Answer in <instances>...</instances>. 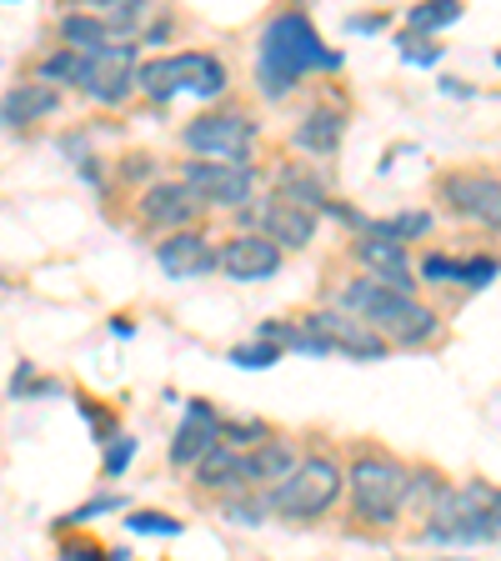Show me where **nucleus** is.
Returning a JSON list of instances; mask_svg holds the SVG:
<instances>
[{"mask_svg": "<svg viewBox=\"0 0 501 561\" xmlns=\"http://www.w3.org/2000/svg\"><path fill=\"white\" fill-rule=\"evenodd\" d=\"M136 85L151 101H171V95H221L226 91V66L201 50H181V56H161L151 66H140Z\"/></svg>", "mask_w": 501, "mask_h": 561, "instance_id": "5", "label": "nucleus"}, {"mask_svg": "<svg viewBox=\"0 0 501 561\" xmlns=\"http://www.w3.org/2000/svg\"><path fill=\"white\" fill-rule=\"evenodd\" d=\"M60 35H66L70 50H81V56H91V50H101V46L116 41V35L105 31L101 15H66V21H60Z\"/></svg>", "mask_w": 501, "mask_h": 561, "instance_id": "23", "label": "nucleus"}, {"mask_svg": "<svg viewBox=\"0 0 501 561\" xmlns=\"http://www.w3.org/2000/svg\"><path fill=\"white\" fill-rule=\"evenodd\" d=\"M156 261H161L166 276H206L216 266V251L201 231H175L156 245Z\"/></svg>", "mask_w": 501, "mask_h": 561, "instance_id": "15", "label": "nucleus"}, {"mask_svg": "<svg viewBox=\"0 0 501 561\" xmlns=\"http://www.w3.org/2000/svg\"><path fill=\"white\" fill-rule=\"evenodd\" d=\"M56 101L60 95L50 91V85H15L5 101H0V126H31V121H41V116H50L56 111Z\"/></svg>", "mask_w": 501, "mask_h": 561, "instance_id": "20", "label": "nucleus"}, {"mask_svg": "<svg viewBox=\"0 0 501 561\" xmlns=\"http://www.w3.org/2000/svg\"><path fill=\"white\" fill-rule=\"evenodd\" d=\"M356 261L372 271V280H382V286H391V291L411 296L407 245H391V241H372V236H362V241H356Z\"/></svg>", "mask_w": 501, "mask_h": 561, "instance_id": "16", "label": "nucleus"}, {"mask_svg": "<svg viewBox=\"0 0 501 561\" xmlns=\"http://www.w3.org/2000/svg\"><path fill=\"white\" fill-rule=\"evenodd\" d=\"M426 280H462V286H487L497 276V261H452V256H432L426 261Z\"/></svg>", "mask_w": 501, "mask_h": 561, "instance_id": "21", "label": "nucleus"}, {"mask_svg": "<svg viewBox=\"0 0 501 561\" xmlns=\"http://www.w3.org/2000/svg\"><path fill=\"white\" fill-rule=\"evenodd\" d=\"M181 181L196 191L206 206H246L251 186H257V171L251 165H210V161H186L181 165Z\"/></svg>", "mask_w": 501, "mask_h": 561, "instance_id": "8", "label": "nucleus"}, {"mask_svg": "<svg viewBox=\"0 0 501 561\" xmlns=\"http://www.w3.org/2000/svg\"><path fill=\"white\" fill-rule=\"evenodd\" d=\"M346 486H351V502H356V516L386 526V522H397L401 506H407L411 471L397 467L391 456H356L346 471Z\"/></svg>", "mask_w": 501, "mask_h": 561, "instance_id": "4", "label": "nucleus"}, {"mask_svg": "<svg viewBox=\"0 0 501 561\" xmlns=\"http://www.w3.org/2000/svg\"><path fill=\"white\" fill-rule=\"evenodd\" d=\"M296 467H301L296 451L292 446H281V442H261V446L246 451V477H251V486H281Z\"/></svg>", "mask_w": 501, "mask_h": 561, "instance_id": "19", "label": "nucleus"}, {"mask_svg": "<svg viewBox=\"0 0 501 561\" xmlns=\"http://www.w3.org/2000/svg\"><path fill=\"white\" fill-rule=\"evenodd\" d=\"M186 146L201 156H221L231 165L251 161V146H257V126L246 116H231V111H216V116H201L186 126Z\"/></svg>", "mask_w": 501, "mask_h": 561, "instance_id": "6", "label": "nucleus"}, {"mask_svg": "<svg viewBox=\"0 0 501 561\" xmlns=\"http://www.w3.org/2000/svg\"><path fill=\"white\" fill-rule=\"evenodd\" d=\"M497 60H501V56H497Z\"/></svg>", "mask_w": 501, "mask_h": 561, "instance_id": "31", "label": "nucleus"}, {"mask_svg": "<svg viewBox=\"0 0 501 561\" xmlns=\"http://www.w3.org/2000/svg\"><path fill=\"white\" fill-rule=\"evenodd\" d=\"M216 266L236 280H266L281 271V245H271L266 236H236L216 251Z\"/></svg>", "mask_w": 501, "mask_h": 561, "instance_id": "11", "label": "nucleus"}, {"mask_svg": "<svg viewBox=\"0 0 501 561\" xmlns=\"http://www.w3.org/2000/svg\"><path fill=\"white\" fill-rule=\"evenodd\" d=\"M251 221L266 231V241L271 245H306L311 241V231H316V216L311 210H301V206H292V201H261V210H251Z\"/></svg>", "mask_w": 501, "mask_h": 561, "instance_id": "14", "label": "nucleus"}, {"mask_svg": "<svg viewBox=\"0 0 501 561\" xmlns=\"http://www.w3.org/2000/svg\"><path fill=\"white\" fill-rule=\"evenodd\" d=\"M426 537L432 541H491V537H501V491L487 486V481L446 486V496L432 512Z\"/></svg>", "mask_w": 501, "mask_h": 561, "instance_id": "2", "label": "nucleus"}, {"mask_svg": "<svg viewBox=\"0 0 501 561\" xmlns=\"http://www.w3.org/2000/svg\"><path fill=\"white\" fill-rule=\"evenodd\" d=\"M407 56H411V60H436V50H432V41H421V35H407Z\"/></svg>", "mask_w": 501, "mask_h": 561, "instance_id": "29", "label": "nucleus"}, {"mask_svg": "<svg viewBox=\"0 0 501 561\" xmlns=\"http://www.w3.org/2000/svg\"><path fill=\"white\" fill-rule=\"evenodd\" d=\"M306 327L327 341V351H341V356H356V362H376L386 356V341L376 336L362 321H346V316H306Z\"/></svg>", "mask_w": 501, "mask_h": 561, "instance_id": "12", "label": "nucleus"}, {"mask_svg": "<svg viewBox=\"0 0 501 561\" xmlns=\"http://www.w3.org/2000/svg\"><path fill=\"white\" fill-rule=\"evenodd\" d=\"M130 531H146V537H175L181 522H175V516H161V512H136L130 516Z\"/></svg>", "mask_w": 501, "mask_h": 561, "instance_id": "27", "label": "nucleus"}, {"mask_svg": "<svg viewBox=\"0 0 501 561\" xmlns=\"http://www.w3.org/2000/svg\"><path fill=\"white\" fill-rule=\"evenodd\" d=\"M196 486H216V491H241L251 486V477H246V451H236V446H216V451L201 456L196 467Z\"/></svg>", "mask_w": 501, "mask_h": 561, "instance_id": "18", "label": "nucleus"}, {"mask_svg": "<svg viewBox=\"0 0 501 561\" xmlns=\"http://www.w3.org/2000/svg\"><path fill=\"white\" fill-rule=\"evenodd\" d=\"M201 210H206V201L186 181H161V186H151L140 196V216L151 226H161V231H186Z\"/></svg>", "mask_w": 501, "mask_h": 561, "instance_id": "10", "label": "nucleus"}, {"mask_svg": "<svg viewBox=\"0 0 501 561\" xmlns=\"http://www.w3.org/2000/svg\"><path fill=\"white\" fill-rule=\"evenodd\" d=\"M442 201L456 210V216H467V221L487 226V231H501V181L497 175H481V171L446 175Z\"/></svg>", "mask_w": 501, "mask_h": 561, "instance_id": "7", "label": "nucleus"}, {"mask_svg": "<svg viewBox=\"0 0 501 561\" xmlns=\"http://www.w3.org/2000/svg\"><path fill=\"white\" fill-rule=\"evenodd\" d=\"M296 146H306L311 156H331L341 146V116L337 111H311L296 130Z\"/></svg>", "mask_w": 501, "mask_h": 561, "instance_id": "22", "label": "nucleus"}, {"mask_svg": "<svg viewBox=\"0 0 501 561\" xmlns=\"http://www.w3.org/2000/svg\"><path fill=\"white\" fill-rule=\"evenodd\" d=\"M221 446V416L206 407V401H191L186 407V421L171 442V461L175 467H201V456Z\"/></svg>", "mask_w": 501, "mask_h": 561, "instance_id": "13", "label": "nucleus"}, {"mask_svg": "<svg viewBox=\"0 0 501 561\" xmlns=\"http://www.w3.org/2000/svg\"><path fill=\"white\" fill-rule=\"evenodd\" d=\"M130 456H136V442H130V436H116L111 451H105V477H121V471L130 467Z\"/></svg>", "mask_w": 501, "mask_h": 561, "instance_id": "28", "label": "nucleus"}, {"mask_svg": "<svg viewBox=\"0 0 501 561\" xmlns=\"http://www.w3.org/2000/svg\"><path fill=\"white\" fill-rule=\"evenodd\" d=\"M376 336H382L386 346H421V341L436 336V311H426L421 301L401 296V301L391 306V316L376 327Z\"/></svg>", "mask_w": 501, "mask_h": 561, "instance_id": "17", "label": "nucleus"}, {"mask_svg": "<svg viewBox=\"0 0 501 561\" xmlns=\"http://www.w3.org/2000/svg\"><path fill=\"white\" fill-rule=\"evenodd\" d=\"M452 561H462V557H452Z\"/></svg>", "mask_w": 501, "mask_h": 561, "instance_id": "30", "label": "nucleus"}, {"mask_svg": "<svg viewBox=\"0 0 501 561\" xmlns=\"http://www.w3.org/2000/svg\"><path fill=\"white\" fill-rule=\"evenodd\" d=\"M316 66H337V56L321 50V35L306 21L301 11H286L266 25V41H261V91L266 95H286L306 70Z\"/></svg>", "mask_w": 501, "mask_h": 561, "instance_id": "1", "label": "nucleus"}, {"mask_svg": "<svg viewBox=\"0 0 501 561\" xmlns=\"http://www.w3.org/2000/svg\"><path fill=\"white\" fill-rule=\"evenodd\" d=\"M276 356H281V346H271V341H261V336L231 351V362L236 366H251V371H261V366H276Z\"/></svg>", "mask_w": 501, "mask_h": 561, "instance_id": "25", "label": "nucleus"}, {"mask_svg": "<svg viewBox=\"0 0 501 561\" xmlns=\"http://www.w3.org/2000/svg\"><path fill=\"white\" fill-rule=\"evenodd\" d=\"M462 15V5H421V11L407 15L411 31H436V25H452Z\"/></svg>", "mask_w": 501, "mask_h": 561, "instance_id": "26", "label": "nucleus"}, {"mask_svg": "<svg viewBox=\"0 0 501 561\" xmlns=\"http://www.w3.org/2000/svg\"><path fill=\"white\" fill-rule=\"evenodd\" d=\"M341 491H346V477H341L337 461L311 456V461H301L281 486L266 491V512H281V516H292V522H311V516L337 506Z\"/></svg>", "mask_w": 501, "mask_h": 561, "instance_id": "3", "label": "nucleus"}, {"mask_svg": "<svg viewBox=\"0 0 501 561\" xmlns=\"http://www.w3.org/2000/svg\"><path fill=\"white\" fill-rule=\"evenodd\" d=\"M130 60H136V46H126V41H111V46L91 50L81 66V85L91 101H105V105H116L126 101L130 91Z\"/></svg>", "mask_w": 501, "mask_h": 561, "instance_id": "9", "label": "nucleus"}, {"mask_svg": "<svg viewBox=\"0 0 501 561\" xmlns=\"http://www.w3.org/2000/svg\"><path fill=\"white\" fill-rule=\"evenodd\" d=\"M81 66H86L81 50H60V56L41 60V81H76L81 85Z\"/></svg>", "mask_w": 501, "mask_h": 561, "instance_id": "24", "label": "nucleus"}]
</instances>
